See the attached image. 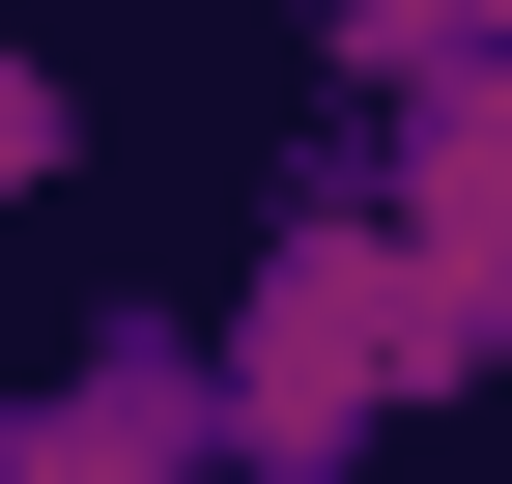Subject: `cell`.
<instances>
[{
  "mask_svg": "<svg viewBox=\"0 0 512 484\" xmlns=\"http://www.w3.org/2000/svg\"><path fill=\"white\" fill-rule=\"evenodd\" d=\"M512 86V0H313V114H456Z\"/></svg>",
  "mask_w": 512,
  "mask_h": 484,
  "instance_id": "3957f363",
  "label": "cell"
},
{
  "mask_svg": "<svg viewBox=\"0 0 512 484\" xmlns=\"http://www.w3.org/2000/svg\"><path fill=\"white\" fill-rule=\"evenodd\" d=\"M200 371H228V484H370L427 399H484V342H456V285H427V228L313 143L285 200H256V257H228Z\"/></svg>",
  "mask_w": 512,
  "mask_h": 484,
  "instance_id": "6da1fadb",
  "label": "cell"
},
{
  "mask_svg": "<svg viewBox=\"0 0 512 484\" xmlns=\"http://www.w3.org/2000/svg\"><path fill=\"white\" fill-rule=\"evenodd\" d=\"M57 171H86V86H57V29H29V0H0V228H29Z\"/></svg>",
  "mask_w": 512,
  "mask_h": 484,
  "instance_id": "277c9868",
  "label": "cell"
},
{
  "mask_svg": "<svg viewBox=\"0 0 512 484\" xmlns=\"http://www.w3.org/2000/svg\"><path fill=\"white\" fill-rule=\"evenodd\" d=\"M0 484H228V371L171 285H114L57 371H0Z\"/></svg>",
  "mask_w": 512,
  "mask_h": 484,
  "instance_id": "7a4b0ae2",
  "label": "cell"
}]
</instances>
